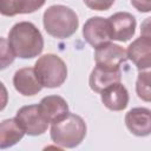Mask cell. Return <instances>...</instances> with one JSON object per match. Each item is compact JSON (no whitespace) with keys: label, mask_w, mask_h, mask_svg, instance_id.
Instances as JSON below:
<instances>
[{"label":"cell","mask_w":151,"mask_h":151,"mask_svg":"<svg viewBox=\"0 0 151 151\" xmlns=\"http://www.w3.org/2000/svg\"><path fill=\"white\" fill-rule=\"evenodd\" d=\"M34 71L41 85L47 88L61 86L67 78V67L64 60L52 53L38 58L34 64Z\"/></svg>","instance_id":"obj_4"},{"label":"cell","mask_w":151,"mask_h":151,"mask_svg":"<svg viewBox=\"0 0 151 151\" xmlns=\"http://www.w3.org/2000/svg\"><path fill=\"white\" fill-rule=\"evenodd\" d=\"M86 131L87 127L84 119L76 113H68L60 122L52 124L50 134L54 144L60 147L73 149L84 140Z\"/></svg>","instance_id":"obj_3"},{"label":"cell","mask_w":151,"mask_h":151,"mask_svg":"<svg viewBox=\"0 0 151 151\" xmlns=\"http://www.w3.org/2000/svg\"><path fill=\"white\" fill-rule=\"evenodd\" d=\"M136 93L142 100L151 103V67L138 72L136 80Z\"/></svg>","instance_id":"obj_16"},{"label":"cell","mask_w":151,"mask_h":151,"mask_svg":"<svg viewBox=\"0 0 151 151\" xmlns=\"http://www.w3.org/2000/svg\"><path fill=\"white\" fill-rule=\"evenodd\" d=\"M83 37L93 48L110 42L112 40V33L109 19L101 17H92L87 19L83 27Z\"/></svg>","instance_id":"obj_5"},{"label":"cell","mask_w":151,"mask_h":151,"mask_svg":"<svg viewBox=\"0 0 151 151\" xmlns=\"http://www.w3.org/2000/svg\"><path fill=\"white\" fill-rule=\"evenodd\" d=\"M126 54L138 71L151 67V39L140 35L127 46Z\"/></svg>","instance_id":"obj_11"},{"label":"cell","mask_w":151,"mask_h":151,"mask_svg":"<svg viewBox=\"0 0 151 151\" xmlns=\"http://www.w3.org/2000/svg\"><path fill=\"white\" fill-rule=\"evenodd\" d=\"M84 4L93 11H107L110 9L116 0H83Z\"/></svg>","instance_id":"obj_19"},{"label":"cell","mask_w":151,"mask_h":151,"mask_svg":"<svg viewBox=\"0 0 151 151\" xmlns=\"http://www.w3.org/2000/svg\"><path fill=\"white\" fill-rule=\"evenodd\" d=\"M8 45L15 57L32 59L41 54L44 38L38 27L29 21L17 22L8 32Z\"/></svg>","instance_id":"obj_1"},{"label":"cell","mask_w":151,"mask_h":151,"mask_svg":"<svg viewBox=\"0 0 151 151\" xmlns=\"http://www.w3.org/2000/svg\"><path fill=\"white\" fill-rule=\"evenodd\" d=\"M39 105V110L42 114V117L50 123L54 124L57 122H60L65 117L68 116V105L66 100L60 96H47L44 97Z\"/></svg>","instance_id":"obj_10"},{"label":"cell","mask_w":151,"mask_h":151,"mask_svg":"<svg viewBox=\"0 0 151 151\" xmlns=\"http://www.w3.org/2000/svg\"><path fill=\"white\" fill-rule=\"evenodd\" d=\"M15 118L19 120L25 132L29 136L42 134L50 124L42 117L39 105H26L20 107L15 113Z\"/></svg>","instance_id":"obj_6"},{"label":"cell","mask_w":151,"mask_h":151,"mask_svg":"<svg viewBox=\"0 0 151 151\" xmlns=\"http://www.w3.org/2000/svg\"><path fill=\"white\" fill-rule=\"evenodd\" d=\"M94 60L97 66L107 68H120V65L127 60V54L122 46L112 44L110 41L96 48Z\"/></svg>","instance_id":"obj_7"},{"label":"cell","mask_w":151,"mask_h":151,"mask_svg":"<svg viewBox=\"0 0 151 151\" xmlns=\"http://www.w3.org/2000/svg\"><path fill=\"white\" fill-rule=\"evenodd\" d=\"M131 5L142 13L151 12V0H130Z\"/></svg>","instance_id":"obj_21"},{"label":"cell","mask_w":151,"mask_h":151,"mask_svg":"<svg viewBox=\"0 0 151 151\" xmlns=\"http://www.w3.org/2000/svg\"><path fill=\"white\" fill-rule=\"evenodd\" d=\"M0 13L5 17L22 14L20 0H0Z\"/></svg>","instance_id":"obj_17"},{"label":"cell","mask_w":151,"mask_h":151,"mask_svg":"<svg viewBox=\"0 0 151 151\" xmlns=\"http://www.w3.org/2000/svg\"><path fill=\"white\" fill-rule=\"evenodd\" d=\"M111 26L112 40L120 42L129 41L136 33V18L127 12H117L107 18Z\"/></svg>","instance_id":"obj_8"},{"label":"cell","mask_w":151,"mask_h":151,"mask_svg":"<svg viewBox=\"0 0 151 151\" xmlns=\"http://www.w3.org/2000/svg\"><path fill=\"white\" fill-rule=\"evenodd\" d=\"M20 1L22 7V14L33 13L37 9L41 8L46 2V0H20Z\"/></svg>","instance_id":"obj_20"},{"label":"cell","mask_w":151,"mask_h":151,"mask_svg":"<svg viewBox=\"0 0 151 151\" xmlns=\"http://www.w3.org/2000/svg\"><path fill=\"white\" fill-rule=\"evenodd\" d=\"M120 80H122L120 68H107L96 65V67L92 70L90 74L88 85L92 91L100 93L110 85L119 83Z\"/></svg>","instance_id":"obj_14"},{"label":"cell","mask_w":151,"mask_h":151,"mask_svg":"<svg viewBox=\"0 0 151 151\" xmlns=\"http://www.w3.org/2000/svg\"><path fill=\"white\" fill-rule=\"evenodd\" d=\"M140 35L151 39V17L146 18L140 25Z\"/></svg>","instance_id":"obj_22"},{"label":"cell","mask_w":151,"mask_h":151,"mask_svg":"<svg viewBox=\"0 0 151 151\" xmlns=\"http://www.w3.org/2000/svg\"><path fill=\"white\" fill-rule=\"evenodd\" d=\"M15 58V54L13 53L12 48L8 45V41L2 38L1 39V70H4L5 67H7L8 64L13 63Z\"/></svg>","instance_id":"obj_18"},{"label":"cell","mask_w":151,"mask_h":151,"mask_svg":"<svg viewBox=\"0 0 151 151\" xmlns=\"http://www.w3.org/2000/svg\"><path fill=\"white\" fill-rule=\"evenodd\" d=\"M100 99L106 109L111 111H122L127 106L130 96L126 87L119 81L103 90L100 92Z\"/></svg>","instance_id":"obj_13"},{"label":"cell","mask_w":151,"mask_h":151,"mask_svg":"<svg viewBox=\"0 0 151 151\" xmlns=\"http://www.w3.org/2000/svg\"><path fill=\"white\" fill-rule=\"evenodd\" d=\"M42 24L45 31L51 37L66 39L78 29L79 19L72 8L64 5H53L44 12Z\"/></svg>","instance_id":"obj_2"},{"label":"cell","mask_w":151,"mask_h":151,"mask_svg":"<svg viewBox=\"0 0 151 151\" xmlns=\"http://www.w3.org/2000/svg\"><path fill=\"white\" fill-rule=\"evenodd\" d=\"M13 85L20 94L26 97L37 94L44 87L35 74L34 67L19 68L13 76Z\"/></svg>","instance_id":"obj_12"},{"label":"cell","mask_w":151,"mask_h":151,"mask_svg":"<svg viewBox=\"0 0 151 151\" xmlns=\"http://www.w3.org/2000/svg\"><path fill=\"white\" fill-rule=\"evenodd\" d=\"M25 133V130L15 117L2 120L0 124V149H7L15 145L22 139Z\"/></svg>","instance_id":"obj_15"},{"label":"cell","mask_w":151,"mask_h":151,"mask_svg":"<svg viewBox=\"0 0 151 151\" xmlns=\"http://www.w3.org/2000/svg\"><path fill=\"white\" fill-rule=\"evenodd\" d=\"M125 125L129 131L138 137L151 134V110L133 107L125 114Z\"/></svg>","instance_id":"obj_9"}]
</instances>
